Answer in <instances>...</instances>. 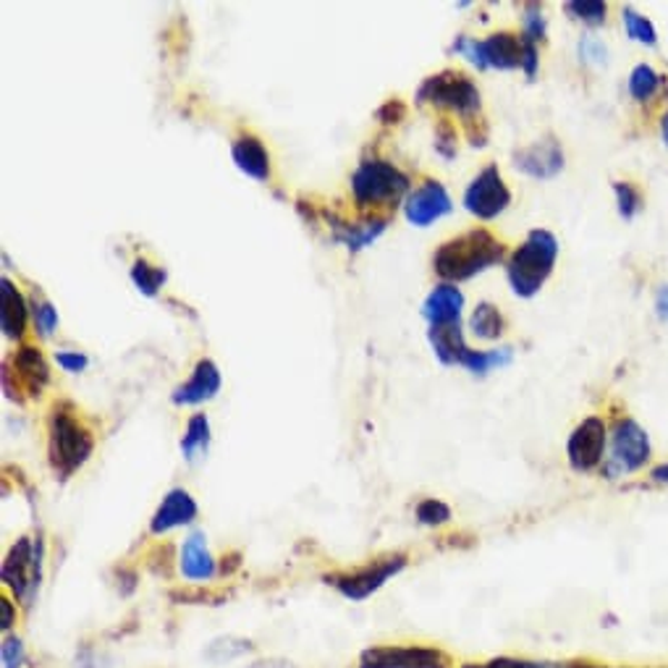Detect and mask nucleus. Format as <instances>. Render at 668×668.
<instances>
[{"mask_svg":"<svg viewBox=\"0 0 668 668\" xmlns=\"http://www.w3.org/2000/svg\"><path fill=\"white\" fill-rule=\"evenodd\" d=\"M506 255V245L486 229H472L461 237L443 241L432 255V270L443 281H467L498 266Z\"/></svg>","mask_w":668,"mask_h":668,"instance_id":"1","label":"nucleus"},{"mask_svg":"<svg viewBox=\"0 0 668 668\" xmlns=\"http://www.w3.org/2000/svg\"><path fill=\"white\" fill-rule=\"evenodd\" d=\"M556 257H559V239L554 233L546 229L527 233V239L514 249L506 262V278H509L511 291L522 299L535 297L554 273Z\"/></svg>","mask_w":668,"mask_h":668,"instance_id":"2","label":"nucleus"},{"mask_svg":"<svg viewBox=\"0 0 668 668\" xmlns=\"http://www.w3.org/2000/svg\"><path fill=\"white\" fill-rule=\"evenodd\" d=\"M94 449L92 432L84 428L69 403H56L48 420V457L56 475L71 477L90 459Z\"/></svg>","mask_w":668,"mask_h":668,"instance_id":"3","label":"nucleus"},{"mask_svg":"<svg viewBox=\"0 0 668 668\" xmlns=\"http://www.w3.org/2000/svg\"><path fill=\"white\" fill-rule=\"evenodd\" d=\"M409 192V176L383 158H367L351 173V197L362 210L391 208Z\"/></svg>","mask_w":668,"mask_h":668,"instance_id":"4","label":"nucleus"},{"mask_svg":"<svg viewBox=\"0 0 668 668\" xmlns=\"http://www.w3.org/2000/svg\"><path fill=\"white\" fill-rule=\"evenodd\" d=\"M417 102H428V106L453 110V113L472 119L480 110V90L465 71L443 69L440 73H432L417 90Z\"/></svg>","mask_w":668,"mask_h":668,"instance_id":"5","label":"nucleus"},{"mask_svg":"<svg viewBox=\"0 0 668 668\" xmlns=\"http://www.w3.org/2000/svg\"><path fill=\"white\" fill-rule=\"evenodd\" d=\"M650 438L632 417H619L611 430V453H608L604 475L606 477H624L640 472L650 461Z\"/></svg>","mask_w":668,"mask_h":668,"instance_id":"6","label":"nucleus"},{"mask_svg":"<svg viewBox=\"0 0 668 668\" xmlns=\"http://www.w3.org/2000/svg\"><path fill=\"white\" fill-rule=\"evenodd\" d=\"M403 567H407V556L388 554V556H383V559L370 561L362 569L347 571V575H330L326 579H328V585H333L343 598L365 600V598H370L372 592H378L380 587L388 582V579L399 575Z\"/></svg>","mask_w":668,"mask_h":668,"instance_id":"7","label":"nucleus"},{"mask_svg":"<svg viewBox=\"0 0 668 668\" xmlns=\"http://www.w3.org/2000/svg\"><path fill=\"white\" fill-rule=\"evenodd\" d=\"M511 205V192L506 187L496 163L482 168L465 192V208L480 220H493Z\"/></svg>","mask_w":668,"mask_h":668,"instance_id":"8","label":"nucleus"},{"mask_svg":"<svg viewBox=\"0 0 668 668\" xmlns=\"http://www.w3.org/2000/svg\"><path fill=\"white\" fill-rule=\"evenodd\" d=\"M451 660L443 650L425 645H383L370 648L359 658V668H449Z\"/></svg>","mask_w":668,"mask_h":668,"instance_id":"9","label":"nucleus"},{"mask_svg":"<svg viewBox=\"0 0 668 668\" xmlns=\"http://www.w3.org/2000/svg\"><path fill=\"white\" fill-rule=\"evenodd\" d=\"M3 582L13 596L29 606L40 585V548H34L32 538H21L11 546L3 561Z\"/></svg>","mask_w":668,"mask_h":668,"instance_id":"10","label":"nucleus"},{"mask_svg":"<svg viewBox=\"0 0 668 668\" xmlns=\"http://www.w3.org/2000/svg\"><path fill=\"white\" fill-rule=\"evenodd\" d=\"M606 446H608L606 420L596 415L587 417V420L579 422L569 436L567 457L571 469H577V472H590V469L604 465Z\"/></svg>","mask_w":668,"mask_h":668,"instance_id":"11","label":"nucleus"},{"mask_svg":"<svg viewBox=\"0 0 668 668\" xmlns=\"http://www.w3.org/2000/svg\"><path fill=\"white\" fill-rule=\"evenodd\" d=\"M514 166L532 179H554L564 171V147L554 134H548L514 152Z\"/></svg>","mask_w":668,"mask_h":668,"instance_id":"12","label":"nucleus"},{"mask_svg":"<svg viewBox=\"0 0 668 668\" xmlns=\"http://www.w3.org/2000/svg\"><path fill=\"white\" fill-rule=\"evenodd\" d=\"M451 212V197L446 192V187L440 181H425L422 187H417L415 192H409L407 202H403V216L409 223L425 226L436 223L443 216Z\"/></svg>","mask_w":668,"mask_h":668,"instance_id":"13","label":"nucleus"},{"mask_svg":"<svg viewBox=\"0 0 668 668\" xmlns=\"http://www.w3.org/2000/svg\"><path fill=\"white\" fill-rule=\"evenodd\" d=\"M6 370H9V367H6ZM11 376H17V391L21 388V391H27L29 399H37V396L46 391V386L50 380V370H48L46 357H42V351L24 343V347L13 355Z\"/></svg>","mask_w":668,"mask_h":668,"instance_id":"14","label":"nucleus"},{"mask_svg":"<svg viewBox=\"0 0 668 668\" xmlns=\"http://www.w3.org/2000/svg\"><path fill=\"white\" fill-rule=\"evenodd\" d=\"M482 42V61H486V69H522V58H525V37L517 32H509V29H501V32L488 34Z\"/></svg>","mask_w":668,"mask_h":668,"instance_id":"15","label":"nucleus"},{"mask_svg":"<svg viewBox=\"0 0 668 668\" xmlns=\"http://www.w3.org/2000/svg\"><path fill=\"white\" fill-rule=\"evenodd\" d=\"M197 519V501L192 493L183 488H173L171 493L163 498V504L158 506V511L152 514L150 530L156 535L171 532L176 527L192 525Z\"/></svg>","mask_w":668,"mask_h":668,"instance_id":"16","label":"nucleus"},{"mask_svg":"<svg viewBox=\"0 0 668 668\" xmlns=\"http://www.w3.org/2000/svg\"><path fill=\"white\" fill-rule=\"evenodd\" d=\"M218 391H220V370L212 359H200V362L195 365L192 378L176 388L171 399L173 403H179V407H189V403L210 401Z\"/></svg>","mask_w":668,"mask_h":668,"instance_id":"17","label":"nucleus"},{"mask_svg":"<svg viewBox=\"0 0 668 668\" xmlns=\"http://www.w3.org/2000/svg\"><path fill=\"white\" fill-rule=\"evenodd\" d=\"M461 307H465V293L453 283H440L422 302V315L430 326H451L459 322Z\"/></svg>","mask_w":668,"mask_h":668,"instance_id":"18","label":"nucleus"},{"mask_svg":"<svg viewBox=\"0 0 668 668\" xmlns=\"http://www.w3.org/2000/svg\"><path fill=\"white\" fill-rule=\"evenodd\" d=\"M231 156L233 163L239 166L241 173L252 176L257 181H268L270 179V156L262 144L260 137L255 134H239L231 144Z\"/></svg>","mask_w":668,"mask_h":668,"instance_id":"19","label":"nucleus"},{"mask_svg":"<svg viewBox=\"0 0 668 668\" xmlns=\"http://www.w3.org/2000/svg\"><path fill=\"white\" fill-rule=\"evenodd\" d=\"M181 575L187 579H195V582H205V579L216 577V559H212L210 548H208V538L202 532L189 535L181 546Z\"/></svg>","mask_w":668,"mask_h":668,"instance_id":"20","label":"nucleus"},{"mask_svg":"<svg viewBox=\"0 0 668 668\" xmlns=\"http://www.w3.org/2000/svg\"><path fill=\"white\" fill-rule=\"evenodd\" d=\"M0 293H3V310H0L3 336L11 341H21L29 320L27 299L21 297V291L17 289V283H13L11 278H3V281H0Z\"/></svg>","mask_w":668,"mask_h":668,"instance_id":"21","label":"nucleus"},{"mask_svg":"<svg viewBox=\"0 0 668 668\" xmlns=\"http://www.w3.org/2000/svg\"><path fill=\"white\" fill-rule=\"evenodd\" d=\"M428 339L432 351H436V357L443 365L465 367L467 357L472 355V349L465 343V333H461L459 322H451V326H430Z\"/></svg>","mask_w":668,"mask_h":668,"instance_id":"22","label":"nucleus"},{"mask_svg":"<svg viewBox=\"0 0 668 668\" xmlns=\"http://www.w3.org/2000/svg\"><path fill=\"white\" fill-rule=\"evenodd\" d=\"M330 226H333L336 241L347 245L351 252H359V249H365L370 241H376L380 233L388 229V216H370L359 220V223H339V220H330Z\"/></svg>","mask_w":668,"mask_h":668,"instance_id":"23","label":"nucleus"},{"mask_svg":"<svg viewBox=\"0 0 668 668\" xmlns=\"http://www.w3.org/2000/svg\"><path fill=\"white\" fill-rule=\"evenodd\" d=\"M469 330L482 341H496L506 330V318L496 305L480 302L475 307L472 318H469Z\"/></svg>","mask_w":668,"mask_h":668,"instance_id":"24","label":"nucleus"},{"mask_svg":"<svg viewBox=\"0 0 668 668\" xmlns=\"http://www.w3.org/2000/svg\"><path fill=\"white\" fill-rule=\"evenodd\" d=\"M664 84H666V77L652 69L650 63L635 66L632 73H629V94H632L637 102H650L660 90H664Z\"/></svg>","mask_w":668,"mask_h":668,"instance_id":"25","label":"nucleus"},{"mask_svg":"<svg viewBox=\"0 0 668 668\" xmlns=\"http://www.w3.org/2000/svg\"><path fill=\"white\" fill-rule=\"evenodd\" d=\"M210 443V422L205 415H192L187 422V436L181 438V453L189 461H195L200 453L208 451Z\"/></svg>","mask_w":668,"mask_h":668,"instance_id":"26","label":"nucleus"},{"mask_svg":"<svg viewBox=\"0 0 668 668\" xmlns=\"http://www.w3.org/2000/svg\"><path fill=\"white\" fill-rule=\"evenodd\" d=\"M166 270L152 266L150 260H144V257H139L134 262V268H131V281L137 283V289L144 293V297H156L160 291V286L166 283Z\"/></svg>","mask_w":668,"mask_h":668,"instance_id":"27","label":"nucleus"},{"mask_svg":"<svg viewBox=\"0 0 668 668\" xmlns=\"http://www.w3.org/2000/svg\"><path fill=\"white\" fill-rule=\"evenodd\" d=\"M614 192H616V205H619V216L624 220H632L637 212L645 208V195L635 181H616Z\"/></svg>","mask_w":668,"mask_h":668,"instance_id":"28","label":"nucleus"},{"mask_svg":"<svg viewBox=\"0 0 668 668\" xmlns=\"http://www.w3.org/2000/svg\"><path fill=\"white\" fill-rule=\"evenodd\" d=\"M621 21H624V27H627V34L632 37L635 42H642V46H650V48L658 46L656 27H652L650 19H645L642 13H637L632 9H624Z\"/></svg>","mask_w":668,"mask_h":668,"instance_id":"29","label":"nucleus"},{"mask_svg":"<svg viewBox=\"0 0 668 668\" xmlns=\"http://www.w3.org/2000/svg\"><path fill=\"white\" fill-rule=\"evenodd\" d=\"M29 310H32V320H34L37 333H40L42 339H50V336H53V330L58 328V310H56V307L50 305L46 297L34 293Z\"/></svg>","mask_w":668,"mask_h":668,"instance_id":"30","label":"nucleus"},{"mask_svg":"<svg viewBox=\"0 0 668 668\" xmlns=\"http://www.w3.org/2000/svg\"><path fill=\"white\" fill-rule=\"evenodd\" d=\"M567 11L571 13V19L585 21L590 27L606 24L608 19V6L600 3V0H575V3H567Z\"/></svg>","mask_w":668,"mask_h":668,"instance_id":"31","label":"nucleus"},{"mask_svg":"<svg viewBox=\"0 0 668 668\" xmlns=\"http://www.w3.org/2000/svg\"><path fill=\"white\" fill-rule=\"evenodd\" d=\"M417 522L425 527H440L451 519V509L438 498H425V501L417 504Z\"/></svg>","mask_w":668,"mask_h":668,"instance_id":"32","label":"nucleus"},{"mask_svg":"<svg viewBox=\"0 0 668 668\" xmlns=\"http://www.w3.org/2000/svg\"><path fill=\"white\" fill-rule=\"evenodd\" d=\"M522 13H525V17H522V24H525L522 37L527 42H535V46H538V42L546 40V17H542V9H540V6L530 3V6H525Z\"/></svg>","mask_w":668,"mask_h":668,"instance_id":"33","label":"nucleus"},{"mask_svg":"<svg viewBox=\"0 0 668 668\" xmlns=\"http://www.w3.org/2000/svg\"><path fill=\"white\" fill-rule=\"evenodd\" d=\"M453 53L467 58V61L477 66V69H486V61H482V42L475 40V37L459 34L457 40H453Z\"/></svg>","mask_w":668,"mask_h":668,"instance_id":"34","label":"nucleus"},{"mask_svg":"<svg viewBox=\"0 0 668 668\" xmlns=\"http://www.w3.org/2000/svg\"><path fill=\"white\" fill-rule=\"evenodd\" d=\"M27 660L24 645H21L19 637H6L3 640V666L6 668H21Z\"/></svg>","mask_w":668,"mask_h":668,"instance_id":"35","label":"nucleus"},{"mask_svg":"<svg viewBox=\"0 0 668 668\" xmlns=\"http://www.w3.org/2000/svg\"><path fill=\"white\" fill-rule=\"evenodd\" d=\"M436 147L443 158L457 156V131H453L451 123H440L436 131Z\"/></svg>","mask_w":668,"mask_h":668,"instance_id":"36","label":"nucleus"},{"mask_svg":"<svg viewBox=\"0 0 668 668\" xmlns=\"http://www.w3.org/2000/svg\"><path fill=\"white\" fill-rule=\"evenodd\" d=\"M56 362L63 367L66 372H82L87 365H90V359L82 351H56Z\"/></svg>","mask_w":668,"mask_h":668,"instance_id":"37","label":"nucleus"},{"mask_svg":"<svg viewBox=\"0 0 668 668\" xmlns=\"http://www.w3.org/2000/svg\"><path fill=\"white\" fill-rule=\"evenodd\" d=\"M548 664H532V660H517V658H496L488 664H465L461 668H546Z\"/></svg>","mask_w":668,"mask_h":668,"instance_id":"38","label":"nucleus"},{"mask_svg":"<svg viewBox=\"0 0 668 668\" xmlns=\"http://www.w3.org/2000/svg\"><path fill=\"white\" fill-rule=\"evenodd\" d=\"M403 113H407V108H403L401 100H388L386 106L378 110V119L383 123H399L403 119Z\"/></svg>","mask_w":668,"mask_h":668,"instance_id":"39","label":"nucleus"},{"mask_svg":"<svg viewBox=\"0 0 668 668\" xmlns=\"http://www.w3.org/2000/svg\"><path fill=\"white\" fill-rule=\"evenodd\" d=\"M579 53H582L587 61H600V58H606V48L600 46L596 37H585V40L579 42Z\"/></svg>","mask_w":668,"mask_h":668,"instance_id":"40","label":"nucleus"},{"mask_svg":"<svg viewBox=\"0 0 668 668\" xmlns=\"http://www.w3.org/2000/svg\"><path fill=\"white\" fill-rule=\"evenodd\" d=\"M656 312L660 320H668V286H660L656 291Z\"/></svg>","mask_w":668,"mask_h":668,"instance_id":"41","label":"nucleus"},{"mask_svg":"<svg viewBox=\"0 0 668 668\" xmlns=\"http://www.w3.org/2000/svg\"><path fill=\"white\" fill-rule=\"evenodd\" d=\"M546 668H629V666H608V664H554Z\"/></svg>","mask_w":668,"mask_h":668,"instance_id":"42","label":"nucleus"},{"mask_svg":"<svg viewBox=\"0 0 668 668\" xmlns=\"http://www.w3.org/2000/svg\"><path fill=\"white\" fill-rule=\"evenodd\" d=\"M652 482H660V486H668V465H660L650 472Z\"/></svg>","mask_w":668,"mask_h":668,"instance_id":"43","label":"nucleus"},{"mask_svg":"<svg viewBox=\"0 0 668 668\" xmlns=\"http://www.w3.org/2000/svg\"><path fill=\"white\" fill-rule=\"evenodd\" d=\"M0 606H3V629H9V627H11V624H13V614H11V600H6V598H3V604H0Z\"/></svg>","mask_w":668,"mask_h":668,"instance_id":"44","label":"nucleus"},{"mask_svg":"<svg viewBox=\"0 0 668 668\" xmlns=\"http://www.w3.org/2000/svg\"><path fill=\"white\" fill-rule=\"evenodd\" d=\"M660 134H664V142L668 147V113H664V119H660Z\"/></svg>","mask_w":668,"mask_h":668,"instance_id":"45","label":"nucleus"}]
</instances>
